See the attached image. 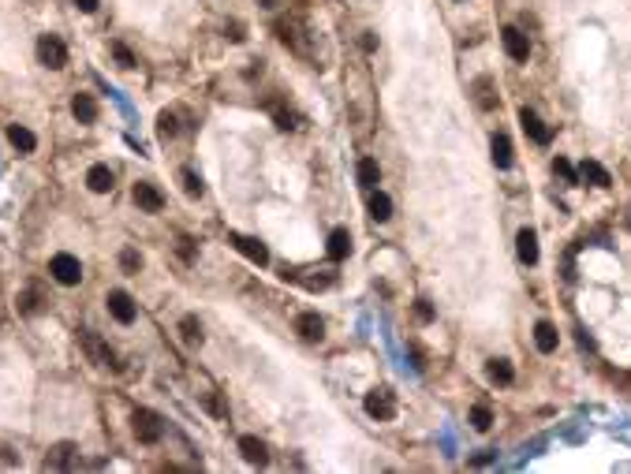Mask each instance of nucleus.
<instances>
[{"instance_id":"2f4dec72","label":"nucleus","mask_w":631,"mask_h":474,"mask_svg":"<svg viewBox=\"0 0 631 474\" xmlns=\"http://www.w3.org/2000/svg\"><path fill=\"white\" fill-rule=\"evenodd\" d=\"M415 318L423 321V325H430V321H433V307H430L426 299H418V302H415Z\"/></svg>"},{"instance_id":"f8f14e48","label":"nucleus","mask_w":631,"mask_h":474,"mask_svg":"<svg viewBox=\"0 0 631 474\" xmlns=\"http://www.w3.org/2000/svg\"><path fill=\"white\" fill-rule=\"evenodd\" d=\"M83 344H86V351L94 355V359H98L101 366H109V370H120V362H116V351H112L109 344H101V340H98L94 333H86V336H83Z\"/></svg>"},{"instance_id":"393cba45","label":"nucleus","mask_w":631,"mask_h":474,"mask_svg":"<svg viewBox=\"0 0 631 474\" xmlns=\"http://www.w3.org/2000/svg\"><path fill=\"white\" fill-rule=\"evenodd\" d=\"M490 377L497 381V385H512V381H516V370H512V362L493 359V362H490Z\"/></svg>"},{"instance_id":"1a4fd4ad","label":"nucleus","mask_w":631,"mask_h":474,"mask_svg":"<svg viewBox=\"0 0 631 474\" xmlns=\"http://www.w3.org/2000/svg\"><path fill=\"white\" fill-rule=\"evenodd\" d=\"M75 456H78V449L71 441H60V444H52L49 449V456H45V467H52V470H64V467H71L75 463Z\"/></svg>"},{"instance_id":"dca6fc26","label":"nucleus","mask_w":631,"mask_h":474,"mask_svg":"<svg viewBox=\"0 0 631 474\" xmlns=\"http://www.w3.org/2000/svg\"><path fill=\"white\" fill-rule=\"evenodd\" d=\"M325 254L333 258V261H344L351 254V232L348 228H336L333 235H329V247H325Z\"/></svg>"},{"instance_id":"c85d7f7f","label":"nucleus","mask_w":631,"mask_h":474,"mask_svg":"<svg viewBox=\"0 0 631 474\" xmlns=\"http://www.w3.org/2000/svg\"><path fill=\"white\" fill-rule=\"evenodd\" d=\"M183 191H187L191 199H199V194H202V176L187 168V172H183Z\"/></svg>"},{"instance_id":"20e7f679","label":"nucleus","mask_w":631,"mask_h":474,"mask_svg":"<svg viewBox=\"0 0 631 474\" xmlns=\"http://www.w3.org/2000/svg\"><path fill=\"white\" fill-rule=\"evenodd\" d=\"M366 415L377 418V422H389L392 415H396V396H392V389H374V392H366Z\"/></svg>"},{"instance_id":"2eb2a0df","label":"nucleus","mask_w":631,"mask_h":474,"mask_svg":"<svg viewBox=\"0 0 631 474\" xmlns=\"http://www.w3.org/2000/svg\"><path fill=\"white\" fill-rule=\"evenodd\" d=\"M71 116L78 124H94L98 120V101L90 97V94H75L71 97Z\"/></svg>"},{"instance_id":"58836bf2","label":"nucleus","mask_w":631,"mask_h":474,"mask_svg":"<svg viewBox=\"0 0 631 474\" xmlns=\"http://www.w3.org/2000/svg\"><path fill=\"white\" fill-rule=\"evenodd\" d=\"M261 4H266V8H273V4H277V0H261Z\"/></svg>"},{"instance_id":"7ed1b4c3","label":"nucleus","mask_w":631,"mask_h":474,"mask_svg":"<svg viewBox=\"0 0 631 474\" xmlns=\"http://www.w3.org/2000/svg\"><path fill=\"white\" fill-rule=\"evenodd\" d=\"M37 60H42L45 68L60 71V68H68V49H64V42L57 34H42L37 37Z\"/></svg>"},{"instance_id":"4468645a","label":"nucleus","mask_w":631,"mask_h":474,"mask_svg":"<svg viewBox=\"0 0 631 474\" xmlns=\"http://www.w3.org/2000/svg\"><path fill=\"white\" fill-rule=\"evenodd\" d=\"M516 254H519L523 266H534V261H538V235L531 228H523L516 235Z\"/></svg>"},{"instance_id":"ddd939ff","label":"nucleus","mask_w":631,"mask_h":474,"mask_svg":"<svg viewBox=\"0 0 631 474\" xmlns=\"http://www.w3.org/2000/svg\"><path fill=\"white\" fill-rule=\"evenodd\" d=\"M295 333L303 340H322L325 336V321L314 310H307V314H299V318H295Z\"/></svg>"},{"instance_id":"cd10ccee","label":"nucleus","mask_w":631,"mask_h":474,"mask_svg":"<svg viewBox=\"0 0 631 474\" xmlns=\"http://www.w3.org/2000/svg\"><path fill=\"white\" fill-rule=\"evenodd\" d=\"M471 426H475L478 433H485V429L493 426V411H490V407H485V403H478L475 411H471Z\"/></svg>"},{"instance_id":"0eeeda50","label":"nucleus","mask_w":631,"mask_h":474,"mask_svg":"<svg viewBox=\"0 0 631 474\" xmlns=\"http://www.w3.org/2000/svg\"><path fill=\"white\" fill-rule=\"evenodd\" d=\"M228 243H232L235 250H240L243 258H251L254 266H266V261H269V250H266V243L251 239V235H235V232H232V235H228Z\"/></svg>"},{"instance_id":"4c0bfd02","label":"nucleus","mask_w":631,"mask_h":474,"mask_svg":"<svg viewBox=\"0 0 631 474\" xmlns=\"http://www.w3.org/2000/svg\"><path fill=\"white\" fill-rule=\"evenodd\" d=\"M362 49L374 52V49H377V37H374V34H362Z\"/></svg>"},{"instance_id":"a878e982","label":"nucleus","mask_w":631,"mask_h":474,"mask_svg":"<svg viewBox=\"0 0 631 474\" xmlns=\"http://www.w3.org/2000/svg\"><path fill=\"white\" fill-rule=\"evenodd\" d=\"M179 336L187 340V344H202V325H199V318H191V314H187V318L179 321Z\"/></svg>"},{"instance_id":"c756f323","label":"nucleus","mask_w":631,"mask_h":474,"mask_svg":"<svg viewBox=\"0 0 631 474\" xmlns=\"http://www.w3.org/2000/svg\"><path fill=\"white\" fill-rule=\"evenodd\" d=\"M157 131H161V138H172V135H176V116H172V112H161V116H157Z\"/></svg>"},{"instance_id":"6e6552de","label":"nucleus","mask_w":631,"mask_h":474,"mask_svg":"<svg viewBox=\"0 0 631 474\" xmlns=\"http://www.w3.org/2000/svg\"><path fill=\"white\" fill-rule=\"evenodd\" d=\"M135 202L142 213H161L165 209V194L153 187V183H135Z\"/></svg>"},{"instance_id":"e433bc0d","label":"nucleus","mask_w":631,"mask_h":474,"mask_svg":"<svg viewBox=\"0 0 631 474\" xmlns=\"http://www.w3.org/2000/svg\"><path fill=\"white\" fill-rule=\"evenodd\" d=\"M75 8H78V11H86V16H90V11H98V0H75Z\"/></svg>"},{"instance_id":"39448f33","label":"nucleus","mask_w":631,"mask_h":474,"mask_svg":"<svg viewBox=\"0 0 631 474\" xmlns=\"http://www.w3.org/2000/svg\"><path fill=\"white\" fill-rule=\"evenodd\" d=\"M501 42H505V52L516 64H527V57H531V37L519 30V26H505L501 30Z\"/></svg>"},{"instance_id":"bb28decb","label":"nucleus","mask_w":631,"mask_h":474,"mask_svg":"<svg viewBox=\"0 0 631 474\" xmlns=\"http://www.w3.org/2000/svg\"><path fill=\"white\" fill-rule=\"evenodd\" d=\"M475 94H478V97H475V101H478V109H493V105H497L490 78H478V83H475Z\"/></svg>"},{"instance_id":"473e14b6","label":"nucleus","mask_w":631,"mask_h":474,"mask_svg":"<svg viewBox=\"0 0 631 474\" xmlns=\"http://www.w3.org/2000/svg\"><path fill=\"white\" fill-rule=\"evenodd\" d=\"M553 168H557V172H560L564 179H568V183H575V179H579V172H575V168H572L568 161H564V157H557V161H553Z\"/></svg>"},{"instance_id":"f3484780","label":"nucleus","mask_w":631,"mask_h":474,"mask_svg":"<svg viewBox=\"0 0 631 474\" xmlns=\"http://www.w3.org/2000/svg\"><path fill=\"white\" fill-rule=\"evenodd\" d=\"M240 452H243L247 463H254V467L269 463V452H266V444H261L258 437H240Z\"/></svg>"},{"instance_id":"9d476101","label":"nucleus","mask_w":631,"mask_h":474,"mask_svg":"<svg viewBox=\"0 0 631 474\" xmlns=\"http://www.w3.org/2000/svg\"><path fill=\"white\" fill-rule=\"evenodd\" d=\"M519 124H523V131H527V135L538 142V146H546V142L553 138V131H549L542 120H538V112H531V109H523V112H519Z\"/></svg>"},{"instance_id":"412c9836","label":"nucleus","mask_w":631,"mask_h":474,"mask_svg":"<svg viewBox=\"0 0 631 474\" xmlns=\"http://www.w3.org/2000/svg\"><path fill=\"white\" fill-rule=\"evenodd\" d=\"M579 176H583V179H590V183H594V187H609V183H613V176H609V172H606V168H601L598 161H583Z\"/></svg>"},{"instance_id":"a211bd4d","label":"nucleus","mask_w":631,"mask_h":474,"mask_svg":"<svg viewBox=\"0 0 631 474\" xmlns=\"http://www.w3.org/2000/svg\"><path fill=\"white\" fill-rule=\"evenodd\" d=\"M86 187L94 191V194H109L112 191V172H109V165H94L86 172Z\"/></svg>"},{"instance_id":"f704fd0d","label":"nucleus","mask_w":631,"mask_h":474,"mask_svg":"<svg viewBox=\"0 0 631 474\" xmlns=\"http://www.w3.org/2000/svg\"><path fill=\"white\" fill-rule=\"evenodd\" d=\"M277 127H281V131H292V127H299V124H295L292 112H277Z\"/></svg>"},{"instance_id":"72a5a7b5","label":"nucleus","mask_w":631,"mask_h":474,"mask_svg":"<svg viewBox=\"0 0 631 474\" xmlns=\"http://www.w3.org/2000/svg\"><path fill=\"white\" fill-rule=\"evenodd\" d=\"M116 60H120V68H135V57H131V49L127 45H116Z\"/></svg>"},{"instance_id":"9b49d317","label":"nucleus","mask_w":631,"mask_h":474,"mask_svg":"<svg viewBox=\"0 0 631 474\" xmlns=\"http://www.w3.org/2000/svg\"><path fill=\"white\" fill-rule=\"evenodd\" d=\"M557 344H560L557 325H553V321H538V325H534V348L542 351V355H549V351H557Z\"/></svg>"},{"instance_id":"aec40b11","label":"nucleus","mask_w":631,"mask_h":474,"mask_svg":"<svg viewBox=\"0 0 631 474\" xmlns=\"http://www.w3.org/2000/svg\"><path fill=\"white\" fill-rule=\"evenodd\" d=\"M355 176H359V183H362L366 191H377V183H381V168H377L374 157H362L359 168H355Z\"/></svg>"},{"instance_id":"5701e85b","label":"nucleus","mask_w":631,"mask_h":474,"mask_svg":"<svg viewBox=\"0 0 631 474\" xmlns=\"http://www.w3.org/2000/svg\"><path fill=\"white\" fill-rule=\"evenodd\" d=\"M370 217H374V220H389V217H392V199H389L385 191H374V194H370Z\"/></svg>"},{"instance_id":"6ab92c4d","label":"nucleus","mask_w":631,"mask_h":474,"mask_svg":"<svg viewBox=\"0 0 631 474\" xmlns=\"http://www.w3.org/2000/svg\"><path fill=\"white\" fill-rule=\"evenodd\" d=\"M8 142H11V146H16L19 153H34V150H37L34 131H26V127H19V124H11V127H8Z\"/></svg>"},{"instance_id":"7c9ffc66","label":"nucleus","mask_w":631,"mask_h":474,"mask_svg":"<svg viewBox=\"0 0 631 474\" xmlns=\"http://www.w3.org/2000/svg\"><path fill=\"white\" fill-rule=\"evenodd\" d=\"M120 266H124V273H138V266H142L138 250H124V254H120Z\"/></svg>"},{"instance_id":"b1692460","label":"nucleus","mask_w":631,"mask_h":474,"mask_svg":"<svg viewBox=\"0 0 631 474\" xmlns=\"http://www.w3.org/2000/svg\"><path fill=\"white\" fill-rule=\"evenodd\" d=\"M493 165L497 168L512 165V142H508V135H493Z\"/></svg>"},{"instance_id":"f257e3e1","label":"nucleus","mask_w":631,"mask_h":474,"mask_svg":"<svg viewBox=\"0 0 631 474\" xmlns=\"http://www.w3.org/2000/svg\"><path fill=\"white\" fill-rule=\"evenodd\" d=\"M131 426H135V437L142 444H157L165 437V422H161V415L150 411V407H138L135 415H131Z\"/></svg>"},{"instance_id":"423d86ee","label":"nucleus","mask_w":631,"mask_h":474,"mask_svg":"<svg viewBox=\"0 0 631 474\" xmlns=\"http://www.w3.org/2000/svg\"><path fill=\"white\" fill-rule=\"evenodd\" d=\"M105 302H109V314H112V318L120 321V325H131V321H135V314H138V310H135V299H131L127 292H120V288H116V292H109V299H105Z\"/></svg>"},{"instance_id":"4be33fe9","label":"nucleus","mask_w":631,"mask_h":474,"mask_svg":"<svg viewBox=\"0 0 631 474\" xmlns=\"http://www.w3.org/2000/svg\"><path fill=\"white\" fill-rule=\"evenodd\" d=\"M42 292H37V284H30V288H23L19 292V314H37L42 310Z\"/></svg>"},{"instance_id":"c9c22d12","label":"nucleus","mask_w":631,"mask_h":474,"mask_svg":"<svg viewBox=\"0 0 631 474\" xmlns=\"http://www.w3.org/2000/svg\"><path fill=\"white\" fill-rule=\"evenodd\" d=\"M228 37H232V42H243V37H247V34H243V23H228Z\"/></svg>"},{"instance_id":"f03ea898","label":"nucleus","mask_w":631,"mask_h":474,"mask_svg":"<svg viewBox=\"0 0 631 474\" xmlns=\"http://www.w3.org/2000/svg\"><path fill=\"white\" fill-rule=\"evenodd\" d=\"M49 276H52L57 284H64V288H75L78 280H83V266H78L75 254H52Z\"/></svg>"}]
</instances>
